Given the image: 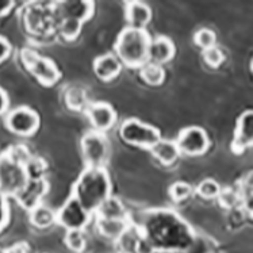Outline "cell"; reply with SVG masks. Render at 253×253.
<instances>
[{
	"mask_svg": "<svg viewBox=\"0 0 253 253\" xmlns=\"http://www.w3.org/2000/svg\"><path fill=\"white\" fill-rule=\"evenodd\" d=\"M137 221H130L140 229L152 249L186 252L197 243V234L190 223L170 209H149L140 212Z\"/></svg>",
	"mask_w": 253,
	"mask_h": 253,
	"instance_id": "6da1fadb",
	"label": "cell"
},
{
	"mask_svg": "<svg viewBox=\"0 0 253 253\" xmlns=\"http://www.w3.org/2000/svg\"><path fill=\"white\" fill-rule=\"evenodd\" d=\"M29 219L31 225L37 229H47L57 223L56 211H53L50 207L45 206L43 203L29 211Z\"/></svg>",
	"mask_w": 253,
	"mask_h": 253,
	"instance_id": "603a6c76",
	"label": "cell"
},
{
	"mask_svg": "<svg viewBox=\"0 0 253 253\" xmlns=\"http://www.w3.org/2000/svg\"><path fill=\"white\" fill-rule=\"evenodd\" d=\"M113 184L106 168H85L72 187V197L93 215L113 194Z\"/></svg>",
	"mask_w": 253,
	"mask_h": 253,
	"instance_id": "7a4b0ae2",
	"label": "cell"
},
{
	"mask_svg": "<svg viewBox=\"0 0 253 253\" xmlns=\"http://www.w3.org/2000/svg\"><path fill=\"white\" fill-rule=\"evenodd\" d=\"M150 43L152 37L146 29L125 27L114 45L115 56L122 65L131 69H141L149 62Z\"/></svg>",
	"mask_w": 253,
	"mask_h": 253,
	"instance_id": "3957f363",
	"label": "cell"
},
{
	"mask_svg": "<svg viewBox=\"0 0 253 253\" xmlns=\"http://www.w3.org/2000/svg\"><path fill=\"white\" fill-rule=\"evenodd\" d=\"M173 56H175V45L168 37L161 36L152 40L149 49V62L163 67L164 64L169 62Z\"/></svg>",
	"mask_w": 253,
	"mask_h": 253,
	"instance_id": "ac0fdd59",
	"label": "cell"
},
{
	"mask_svg": "<svg viewBox=\"0 0 253 253\" xmlns=\"http://www.w3.org/2000/svg\"><path fill=\"white\" fill-rule=\"evenodd\" d=\"M82 155H83L85 168H106L110 159V142L103 133L88 131L83 135L82 142Z\"/></svg>",
	"mask_w": 253,
	"mask_h": 253,
	"instance_id": "8992f818",
	"label": "cell"
},
{
	"mask_svg": "<svg viewBox=\"0 0 253 253\" xmlns=\"http://www.w3.org/2000/svg\"><path fill=\"white\" fill-rule=\"evenodd\" d=\"M149 150L156 160L166 167L173 166L176 161H177V159L180 157V150L177 148L175 141L164 140V138H161Z\"/></svg>",
	"mask_w": 253,
	"mask_h": 253,
	"instance_id": "ffe728a7",
	"label": "cell"
},
{
	"mask_svg": "<svg viewBox=\"0 0 253 253\" xmlns=\"http://www.w3.org/2000/svg\"><path fill=\"white\" fill-rule=\"evenodd\" d=\"M15 5L14 1H10V0H4V1H0V16H4L7 15L11 10H12V7Z\"/></svg>",
	"mask_w": 253,
	"mask_h": 253,
	"instance_id": "8d00e7d4",
	"label": "cell"
},
{
	"mask_svg": "<svg viewBox=\"0 0 253 253\" xmlns=\"http://www.w3.org/2000/svg\"><path fill=\"white\" fill-rule=\"evenodd\" d=\"M29 181V176L26 172V166L19 161L14 160L7 155H1L0 157V194L4 197L16 194L25 188Z\"/></svg>",
	"mask_w": 253,
	"mask_h": 253,
	"instance_id": "277c9868",
	"label": "cell"
},
{
	"mask_svg": "<svg viewBox=\"0 0 253 253\" xmlns=\"http://www.w3.org/2000/svg\"><path fill=\"white\" fill-rule=\"evenodd\" d=\"M95 3L87 0H72V1H54L53 15L54 21L72 19L78 22H87L93 15Z\"/></svg>",
	"mask_w": 253,
	"mask_h": 253,
	"instance_id": "8fae6325",
	"label": "cell"
},
{
	"mask_svg": "<svg viewBox=\"0 0 253 253\" xmlns=\"http://www.w3.org/2000/svg\"><path fill=\"white\" fill-rule=\"evenodd\" d=\"M49 191V183L46 179H36L29 180L25 188L19 194H16L15 198L18 203L26 210H33L34 207L42 205V199Z\"/></svg>",
	"mask_w": 253,
	"mask_h": 253,
	"instance_id": "5bb4252c",
	"label": "cell"
},
{
	"mask_svg": "<svg viewBox=\"0 0 253 253\" xmlns=\"http://www.w3.org/2000/svg\"><path fill=\"white\" fill-rule=\"evenodd\" d=\"M194 42H195V45L199 46L202 50H206V49H210V47L217 46L215 43H217V36H215V33L210 29H201V30H198L195 33V36H194Z\"/></svg>",
	"mask_w": 253,
	"mask_h": 253,
	"instance_id": "4dcf8cb0",
	"label": "cell"
},
{
	"mask_svg": "<svg viewBox=\"0 0 253 253\" xmlns=\"http://www.w3.org/2000/svg\"><path fill=\"white\" fill-rule=\"evenodd\" d=\"M119 135L126 144L150 149L161 140L160 130L152 125L144 124L140 119L129 118L119 127Z\"/></svg>",
	"mask_w": 253,
	"mask_h": 253,
	"instance_id": "5b68a950",
	"label": "cell"
},
{
	"mask_svg": "<svg viewBox=\"0 0 253 253\" xmlns=\"http://www.w3.org/2000/svg\"><path fill=\"white\" fill-rule=\"evenodd\" d=\"M4 253H30V249H29V245H27V244L19 243L10 247Z\"/></svg>",
	"mask_w": 253,
	"mask_h": 253,
	"instance_id": "d590c367",
	"label": "cell"
},
{
	"mask_svg": "<svg viewBox=\"0 0 253 253\" xmlns=\"http://www.w3.org/2000/svg\"><path fill=\"white\" fill-rule=\"evenodd\" d=\"M8 107V96L5 95V92L0 88V115L4 113Z\"/></svg>",
	"mask_w": 253,
	"mask_h": 253,
	"instance_id": "74e56055",
	"label": "cell"
},
{
	"mask_svg": "<svg viewBox=\"0 0 253 253\" xmlns=\"http://www.w3.org/2000/svg\"><path fill=\"white\" fill-rule=\"evenodd\" d=\"M140 76L144 80L145 83L152 87H157L161 85L163 82L166 80V72H164V68L157 64H152L148 62L145 64L144 67L140 69Z\"/></svg>",
	"mask_w": 253,
	"mask_h": 253,
	"instance_id": "d4e9b609",
	"label": "cell"
},
{
	"mask_svg": "<svg viewBox=\"0 0 253 253\" xmlns=\"http://www.w3.org/2000/svg\"><path fill=\"white\" fill-rule=\"evenodd\" d=\"M152 253H175V252H170V251H161V249H153Z\"/></svg>",
	"mask_w": 253,
	"mask_h": 253,
	"instance_id": "f35d334b",
	"label": "cell"
},
{
	"mask_svg": "<svg viewBox=\"0 0 253 253\" xmlns=\"http://www.w3.org/2000/svg\"><path fill=\"white\" fill-rule=\"evenodd\" d=\"M21 58L27 71L45 87H52L61 79V72L57 65L46 57L38 54L33 49H23L21 52Z\"/></svg>",
	"mask_w": 253,
	"mask_h": 253,
	"instance_id": "52a82bcc",
	"label": "cell"
},
{
	"mask_svg": "<svg viewBox=\"0 0 253 253\" xmlns=\"http://www.w3.org/2000/svg\"><path fill=\"white\" fill-rule=\"evenodd\" d=\"M85 115L89 119L95 131L106 133L113 127L117 122V113L113 109V106L106 102H95L89 103L85 109Z\"/></svg>",
	"mask_w": 253,
	"mask_h": 253,
	"instance_id": "7c38bea8",
	"label": "cell"
},
{
	"mask_svg": "<svg viewBox=\"0 0 253 253\" xmlns=\"http://www.w3.org/2000/svg\"><path fill=\"white\" fill-rule=\"evenodd\" d=\"M122 71V62L118 57L113 53H106L103 56H99L93 61V73L102 82H111Z\"/></svg>",
	"mask_w": 253,
	"mask_h": 253,
	"instance_id": "2e32d148",
	"label": "cell"
},
{
	"mask_svg": "<svg viewBox=\"0 0 253 253\" xmlns=\"http://www.w3.org/2000/svg\"><path fill=\"white\" fill-rule=\"evenodd\" d=\"M119 253H152V247L145 241L142 233L134 223H130L126 232L115 241Z\"/></svg>",
	"mask_w": 253,
	"mask_h": 253,
	"instance_id": "9a60e30c",
	"label": "cell"
},
{
	"mask_svg": "<svg viewBox=\"0 0 253 253\" xmlns=\"http://www.w3.org/2000/svg\"><path fill=\"white\" fill-rule=\"evenodd\" d=\"M47 169V163L42 157H31L26 164V172L29 180L36 179H45Z\"/></svg>",
	"mask_w": 253,
	"mask_h": 253,
	"instance_id": "f546056e",
	"label": "cell"
},
{
	"mask_svg": "<svg viewBox=\"0 0 253 253\" xmlns=\"http://www.w3.org/2000/svg\"><path fill=\"white\" fill-rule=\"evenodd\" d=\"M93 215L84 210L75 198L71 195L61 209L56 211L57 223L68 230H84L91 222Z\"/></svg>",
	"mask_w": 253,
	"mask_h": 253,
	"instance_id": "30bf717a",
	"label": "cell"
},
{
	"mask_svg": "<svg viewBox=\"0 0 253 253\" xmlns=\"http://www.w3.org/2000/svg\"><path fill=\"white\" fill-rule=\"evenodd\" d=\"M40 117L38 114L27 106H21L12 110L5 117V126L11 133L21 137H30L40 127Z\"/></svg>",
	"mask_w": 253,
	"mask_h": 253,
	"instance_id": "ba28073f",
	"label": "cell"
},
{
	"mask_svg": "<svg viewBox=\"0 0 253 253\" xmlns=\"http://www.w3.org/2000/svg\"><path fill=\"white\" fill-rule=\"evenodd\" d=\"M130 219H104L95 217V227L102 237L117 241L130 226Z\"/></svg>",
	"mask_w": 253,
	"mask_h": 253,
	"instance_id": "d6986e66",
	"label": "cell"
},
{
	"mask_svg": "<svg viewBox=\"0 0 253 253\" xmlns=\"http://www.w3.org/2000/svg\"><path fill=\"white\" fill-rule=\"evenodd\" d=\"M65 245L71 249L72 252H83L87 245V237L84 230H68L65 233Z\"/></svg>",
	"mask_w": 253,
	"mask_h": 253,
	"instance_id": "83f0119b",
	"label": "cell"
},
{
	"mask_svg": "<svg viewBox=\"0 0 253 253\" xmlns=\"http://www.w3.org/2000/svg\"><path fill=\"white\" fill-rule=\"evenodd\" d=\"M83 25L84 23L82 22L72 21V19H61L56 22V29L65 41H75L80 36Z\"/></svg>",
	"mask_w": 253,
	"mask_h": 253,
	"instance_id": "484cf974",
	"label": "cell"
},
{
	"mask_svg": "<svg viewBox=\"0 0 253 253\" xmlns=\"http://www.w3.org/2000/svg\"><path fill=\"white\" fill-rule=\"evenodd\" d=\"M11 54L10 42L5 40L4 37H0V64L5 61Z\"/></svg>",
	"mask_w": 253,
	"mask_h": 253,
	"instance_id": "e575fe53",
	"label": "cell"
},
{
	"mask_svg": "<svg viewBox=\"0 0 253 253\" xmlns=\"http://www.w3.org/2000/svg\"><path fill=\"white\" fill-rule=\"evenodd\" d=\"M175 142L180 150V155L192 157L205 155L210 148V138L206 130L199 126H190L181 130Z\"/></svg>",
	"mask_w": 253,
	"mask_h": 253,
	"instance_id": "9c48e42d",
	"label": "cell"
},
{
	"mask_svg": "<svg viewBox=\"0 0 253 253\" xmlns=\"http://www.w3.org/2000/svg\"><path fill=\"white\" fill-rule=\"evenodd\" d=\"M221 190H222L221 186L214 179H205L198 184L197 188H195V192L203 199L211 201V199H217Z\"/></svg>",
	"mask_w": 253,
	"mask_h": 253,
	"instance_id": "f1b7e54d",
	"label": "cell"
},
{
	"mask_svg": "<svg viewBox=\"0 0 253 253\" xmlns=\"http://www.w3.org/2000/svg\"><path fill=\"white\" fill-rule=\"evenodd\" d=\"M93 217L104 218V219H130V214L124 202L119 198L111 195L107 201L102 203V206L96 210Z\"/></svg>",
	"mask_w": 253,
	"mask_h": 253,
	"instance_id": "44dd1931",
	"label": "cell"
},
{
	"mask_svg": "<svg viewBox=\"0 0 253 253\" xmlns=\"http://www.w3.org/2000/svg\"><path fill=\"white\" fill-rule=\"evenodd\" d=\"M203 60L206 62L209 67L211 68H218L222 65V62L225 61V54L218 46L210 47V49H206L203 50Z\"/></svg>",
	"mask_w": 253,
	"mask_h": 253,
	"instance_id": "d6a6232c",
	"label": "cell"
},
{
	"mask_svg": "<svg viewBox=\"0 0 253 253\" xmlns=\"http://www.w3.org/2000/svg\"><path fill=\"white\" fill-rule=\"evenodd\" d=\"M251 69H252V73H253V60H252V64H251Z\"/></svg>",
	"mask_w": 253,
	"mask_h": 253,
	"instance_id": "ab89813d",
	"label": "cell"
},
{
	"mask_svg": "<svg viewBox=\"0 0 253 253\" xmlns=\"http://www.w3.org/2000/svg\"><path fill=\"white\" fill-rule=\"evenodd\" d=\"M10 218V206L3 194H0V232L3 230Z\"/></svg>",
	"mask_w": 253,
	"mask_h": 253,
	"instance_id": "836d02e7",
	"label": "cell"
},
{
	"mask_svg": "<svg viewBox=\"0 0 253 253\" xmlns=\"http://www.w3.org/2000/svg\"><path fill=\"white\" fill-rule=\"evenodd\" d=\"M251 146H253V110L240 115L232 141V152L241 155Z\"/></svg>",
	"mask_w": 253,
	"mask_h": 253,
	"instance_id": "4fadbf2b",
	"label": "cell"
},
{
	"mask_svg": "<svg viewBox=\"0 0 253 253\" xmlns=\"http://www.w3.org/2000/svg\"><path fill=\"white\" fill-rule=\"evenodd\" d=\"M0 253H4V252H1V251H0Z\"/></svg>",
	"mask_w": 253,
	"mask_h": 253,
	"instance_id": "60d3db41",
	"label": "cell"
},
{
	"mask_svg": "<svg viewBox=\"0 0 253 253\" xmlns=\"http://www.w3.org/2000/svg\"><path fill=\"white\" fill-rule=\"evenodd\" d=\"M217 199L219 202V205L227 209V210L240 206V195H238L237 188H230V187L229 188H222Z\"/></svg>",
	"mask_w": 253,
	"mask_h": 253,
	"instance_id": "1f68e13d",
	"label": "cell"
},
{
	"mask_svg": "<svg viewBox=\"0 0 253 253\" xmlns=\"http://www.w3.org/2000/svg\"><path fill=\"white\" fill-rule=\"evenodd\" d=\"M125 15L129 27L134 29H146L152 19V10L144 1H127L125 4Z\"/></svg>",
	"mask_w": 253,
	"mask_h": 253,
	"instance_id": "e0dca14e",
	"label": "cell"
},
{
	"mask_svg": "<svg viewBox=\"0 0 253 253\" xmlns=\"http://www.w3.org/2000/svg\"><path fill=\"white\" fill-rule=\"evenodd\" d=\"M194 192H195L194 187L186 181H175L168 188V195L172 199V202H175V203L188 201L194 195Z\"/></svg>",
	"mask_w": 253,
	"mask_h": 253,
	"instance_id": "4316f807",
	"label": "cell"
},
{
	"mask_svg": "<svg viewBox=\"0 0 253 253\" xmlns=\"http://www.w3.org/2000/svg\"><path fill=\"white\" fill-rule=\"evenodd\" d=\"M65 103L68 109L73 111H85L88 104L91 103L88 100L85 89L80 87H71L65 92Z\"/></svg>",
	"mask_w": 253,
	"mask_h": 253,
	"instance_id": "cb8c5ba5",
	"label": "cell"
},
{
	"mask_svg": "<svg viewBox=\"0 0 253 253\" xmlns=\"http://www.w3.org/2000/svg\"><path fill=\"white\" fill-rule=\"evenodd\" d=\"M236 188L240 195V207L253 218V170L238 181Z\"/></svg>",
	"mask_w": 253,
	"mask_h": 253,
	"instance_id": "7402d4cb",
	"label": "cell"
},
{
	"mask_svg": "<svg viewBox=\"0 0 253 253\" xmlns=\"http://www.w3.org/2000/svg\"><path fill=\"white\" fill-rule=\"evenodd\" d=\"M0 157H1V155H0Z\"/></svg>",
	"mask_w": 253,
	"mask_h": 253,
	"instance_id": "b9f144b4",
	"label": "cell"
}]
</instances>
